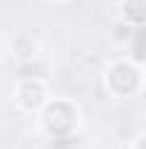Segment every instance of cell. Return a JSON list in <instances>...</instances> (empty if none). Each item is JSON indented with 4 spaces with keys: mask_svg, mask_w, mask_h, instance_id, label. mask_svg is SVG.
<instances>
[{
    "mask_svg": "<svg viewBox=\"0 0 146 149\" xmlns=\"http://www.w3.org/2000/svg\"><path fill=\"white\" fill-rule=\"evenodd\" d=\"M77 120V109H74L69 100H55V103H46V112H43V129L49 135H69Z\"/></svg>",
    "mask_w": 146,
    "mask_h": 149,
    "instance_id": "1",
    "label": "cell"
},
{
    "mask_svg": "<svg viewBox=\"0 0 146 149\" xmlns=\"http://www.w3.org/2000/svg\"><path fill=\"white\" fill-rule=\"evenodd\" d=\"M140 69L135 66V63H129V60H120V63H115L106 74V83H109V89L115 95H135L140 89Z\"/></svg>",
    "mask_w": 146,
    "mask_h": 149,
    "instance_id": "2",
    "label": "cell"
},
{
    "mask_svg": "<svg viewBox=\"0 0 146 149\" xmlns=\"http://www.w3.org/2000/svg\"><path fill=\"white\" fill-rule=\"evenodd\" d=\"M15 97H17V106L23 109H40L46 103V83L37 80V77H23L15 89Z\"/></svg>",
    "mask_w": 146,
    "mask_h": 149,
    "instance_id": "3",
    "label": "cell"
},
{
    "mask_svg": "<svg viewBox=\"0 0 146 149\" xmlns=\"http://www.w3.org/2000/svg\"><path fill=\"white\" fill-rule=\"evenodd\" d=\"M140 3H143V0H126V12L132 15V23H135V26H140V23H143V15H140Z\"/></svg>",
    "mask_w": 146,
    "mask_h": 149,
    "instance_id": "4",
    "label": "cell"
}]
</instances>
